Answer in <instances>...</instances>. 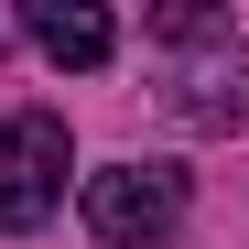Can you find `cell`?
Here are the masks:
<instances>
[{
  "instance_id": "6da1fadb",
  "label": "cell",
  "mask_w": 249,
  "mask_h": 249,
  "mask_svg": "<svg viewBox=\"0 0 249 249\" xmlns=\"http://www.w3.org/2000/svg\"><path fill=\"white\" fill-rule=\"evenodd\" d=\"M65 174H76V141H65L54 108H11L0 119V228L11 238H33L65 206Z\"/></svg>"
},
{
  "instance_id": "7a4b0ae2",
  "label": "cell",
  "mask_w": 249,
  "mask_h": 249,
  "mask_svg": "<svg viewBox=\"0 0 249 249\" xmlns=\"http://www.w3.org/2000/svg\"><path fill=\"white\" fill-rule=\"evenodd\" d=\"M76 206H87V228L108 249H162L184 228V174L174 162H98V174L76 184Z\"/></svg>"
},
{
  "instance_id": "3957f363",
  "label": "cell",
  "mask_w": 249,
  "mask_h": 249,
  "mask_svg": "<svg viewBox=\"0 0 249 249\" xmlns=\"http://www.w3.org/2000/svg\"><path fill=\"white\" fill-rule=\"evenodd\" d=\"M174 108L195 119V130H249V33H238V44H228L217 65H184Z\"/></svg>"
},
{
  "instance_id": "277c9868",
  "label": "cell",
  "mask_w": 249,
  "mask_h": 249,
  "mask_svg": "<svg viewBox=\"0 0 249 249\" xmlns=\"http://www.w3.org/2000/svg\"><path fill=\"white\" fill-rule=\"evenodd\" d=\"M33 44H44L54 65H108L119 22L98 11V0H44V11H33Z\"/></svg>"
}]
</instances>
